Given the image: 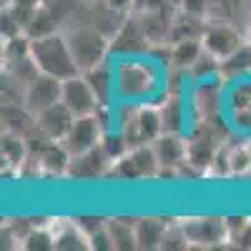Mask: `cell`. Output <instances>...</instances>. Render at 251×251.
I'll use <instances>...</instances> for the list:
<instances>
[{
  "instance_id": "cell-1",
  "label": "cell",
  "mask_w": 251,
  "mask_h": 251,
  "mask_svg": "<svg viewBox=\"0 0 251 251\" xmlns=\"http://www.w3.org/2000/svg\"><path fill=\"white\" fill-rule=\"evenodd\" d=\"M30 58L40 73L53 75L58 80H66L80 73L78 63L73 58V50L68 46V38L58 33L43 35V38H30Z\"/></svg>"
},
{
  "instance_id": "cell-2",
  "label": "cell",
  "mask_w": 251,
  "mask_h": 251,
  "mask_svg": "<svg viewBox=\"0 0 251 251\" xmlns=\"http://www.w3.org/2000/svg\"><path fill=\"white\" fill-rule=\"evenodd\" d=\"M158 158L153 146H136V149H128L121 158L113 161L111 166V176L118 178H128V181H138V178H151L158 174Z\"/></svg>"
},
{
  "instance_id": "cell-3",
  "label": "cell",
  "mask_w": 251,
  "mask_h": 251,
  "mask_svg": "<svg viewBox=\"0 0 251 251\" xmlns=\"http://www.w3.org/2000/svg\"><path fill=\"white\" fill-rule=\"evenodd\" d=\"M68 46L73 50V58L78 63L80 71H88L93 66L103 60L108 50V43H106V35L100 30H93V28H78L68 35Z\"/></svg>"
},
{
  "instance_id": "cell-4",
  "label": "cell",
  "mask_w": 251,
  "mask_h": 251,
  "mask_svg": "<svg viewBox=\"0 0 251 251\" xmlns=\"http://www.w3.org/2000/svg\"><path fill=\"white\" fill-rule=\"evenodd\" d=\"M100 138H103V126L93 113V116H75L71 131L60 143L66 146V151L71 156H78V153H86L96 149V146H100Z\"/></svg>"
},
{
  "instance_id": "cell-5",
  "label": "cell",
  "mask_w": 251,
  "mask_h": 251,
  "mask_svg": "<svg viewBox=\"0 0 251 251\" xmlns=\"http://www.w3.org/2000/svg\"><path fill=\"white\" fill-rule=\"evenodd\" d=\"M60 100L73 111V116H93L100 108V100L93 93V88H91V83L86 80V75H73V78L63 80Z\"/></svg>"
},
{
  "instance_id": "cell-6",
  "label": "cell",
  "mask_w": 251,
  "mask_h": 251,
  "mask_svg": "<svg viewBox=\"0 0 251 251\" xmlns=\"http://www.w3.org/2000/svg\"><path fill=\"white\" fill-rule=\"evenodd\" d=\"M60 91H63V80L53 78V75H46V73H38L28 86H25V93H23V106L38 116L40 111L50 108L53 103L60 100Z\"/></svg>"
},
{
  "instance_id": "cell-7",
  "label": "cell",
  "mask_w": 251,
  "mask_h": 251,
  "mask_svg": "<svg viewBox=\"0 0 251 251\" xmlns=\"http://www.w3.org/2000/svg\"><path fill=\"white\" fill-rule=\"evenodd\" d=\"M161 133H163V123H161V111L156 108H138L128 123V128L123 126V138L128 141V149L153 143Z\"/></svg>"
},
{
  "instance_id": "cell-8",
  "label": "cell",
  "mask_w": 251,
  "mask_h": 251,
  "mask_svg": "<svg viewBox=\"0 0 251 251\" xmlns=\"http://www.w3.org/2000/svg\"><path fill=\"white\" fill-rule=\"evenodd\" d=\"M73 121H75L73 111L63 100L53 103L50 108L40 111L35 116L38 131L43 133V136H48V138H53V141H63V138H66V133L71 131V126H73Z\"/></svg>"
},
{
  "instance_id": "cell-9",
  "label": "cell",
  "mask_w": 251,
  "mask_h": 251,
  "mask_svg": "<svg viewBox=\"0 0 251 251\" xmlns=\"http://www.w3.org/2000/svg\"><path fill=\"white\" fill-rule=\"evenodd\" d=\"M108 153L96 146V149L86 151V153H78V156H71V163H68V176L71 178H98L103 174H108Z\"/></svg>"
},
{
  "instance_id": "cell-10",
  "label": "cell",
  "mask_w": 251,
  "mask_h": 251,
  "mask_svg": "<svg viewBox=\"0 0 251 251\" xmlns=\"http://www.w3.org/2000/svg\"><path fill=\"white\" fill-rule=\"evenodd\" d=\"M201 40H203V48L211 55H216L219 60L226 58V55H231L241 46V35L231 25H221V23H214V25L203 28Z\"/></svg>"
},
{
  "instance_id": "cell-11",
  "label": "cell",
  "mask_w": 251,
  "mask_h": 251,
  "mask_svg": "<svg viewBox=\"0 0 251 251\" xmlns=\"http://www.w3.org/2000/svg\"><path fill=\"white\" fill-rule=\"evenodd\" d=\"M153 151L158 163L166 169H178L188 161V143L178 138V133H161L153 141Z\"/></svg>"
},
{
  "instance_id": "cell-12",
  "label": "cell",
  "mask_w": 251,
  "mask_h": 251,
  "mask_svg": "<svg viewBox=\"0 0 251 251\" xmlns=\"http://www.w3.org/2000/svg\"><path fill=\"white\" fill-rule=\"evenodd\" d=\"M183 231L191 244L211 246L226 239V224L219 219H191L188 224H183Z\"/></svg>"
},
{
  "instance_id": "cell-13",
  "label": "cell",
  "mask_w": 251,
  "mask_h": 251,
  "mask_svg": "<svg viewBox=\"0 0 251 251\" xmlns=\"http://www.w3.org/2000/svg\"><path fill=\"white\" fill-rule=\"evenodd\" d=\"M216 138L211 133H196L191 141H188V161L186 163H194L196 169H203L206 166H211L216 161Z\"/></svg>"
},
{
  "instance_id": "cell-14",
  "label": "cell",
  "mask_w": 251,
  "mask_h": 251,
  "mask_svg": "<svg viewBox=\"0 0 251 251\" xmlns=\"http://www.w3.org/2000/svg\"><path fill=\"white\" fill-rule=\"evenodd\" d=\"M53 239H55V249H91L88 234L83 231V226L78 221L55 224Z\"/></svg>"
},
{
  "instance_id": "cell-15",
  "label": "cell",
  "mask_w": 251,
  "mask_h": 251,
  "mask_svg": "<svg viewBox=\"0 0 251 251\" xmlns=\"http://www.w3.org/2000/svg\"><path fill=\"white\" fill-rule=\"evenodd\" d=\"M136 228V241H138V249H158L163 236H166V224L158 221V219H138L133 224Z\"/></svg>"
},
{
  "instance_id": "cell-16",
  "label": "cell",
  "mask_w": 251,
  "mask_h": 251,
  "mask_svg": "<svg viewBox=\"0 0 251 251\" xmlns=\"http://www.w3.org/2000/svg\"><path fill=\"white\" fill-rule=\"evenodd\" d=\"M251 71V43L249 46H239L231 55L221 58V75L224 78H241Z\"/></svg>"
},
{
  "instance_id": "cell-17",
  "label": "cell",
  "mask_w": 251,
  "mask_h": 251,
  "mask_svg": "<svg viewBox=\"0 0 251 251\" xmlns=\"http://www.w3.org/2000/svg\"><path fill=\"white\" fill-rule=\"evenodd\" d=\"M55 23L58 20L50 15V10L48 8H35L33 13H30V18L25 20V35L28 38H43V35H50V33H55Z\"/></svg>"
},
{
  "instance_id": "cell-18",
  "label": "cell",
  "mask_w": 251,
  "mask_h": 251,
  "mask_svg": "<svg viewBox=\"0 0 251 251\" xmlns=\"http://www.w3.org/2000/svg\"><path fill=\"white\" fill-rule=\"evenodd\" d=\"M201 53H203V43H199V38H186V40H178L174 46L171 58L178 68H191L201 58Z\"/></svg>"
},
{
  "instance_id": "cell-19",
  "label": "cell",
  "mask_w": 251,
  "mask_h": 251,
  "mask_svg": "<svg viewBox=\"0 0 251 251\" xmlns=\"http://www.w3.org/2000/svg\"><path fill=\"white\" fill-rule=\"evenodd\" d=\"M108 234H111V241H113V249H136L138 241H136V228L128 226L126 228V224L121 219H113L106 224Z\"/></svg>"
},
{
  "instance_id": "cell-20",
  "label": "cell",
  "mask_w": 251,
  "mask_h": 251,
  "mask_svg": "<svg viewBox=\"0 0 251 251\" xmlns=\"http://www.w3.org/2000/svg\"><path fill=\"white\" fill-rule=\"evenodd\" d=\"M181 121H183V106L178 98L166 100V106L161 108V123H163V133H178L181 131Z\"/></svg>"
},
{
  "instance_id": "cell-21",
  "label": "cell",
  "mask_w": 251,
  "mask_h": 251,
  "mask_svg": "<svg viewBox=\"0 0 251 251\" xmlns=\"http://www.w3.org/2000/svg\"><path fill=\"white\" fill-rule=\"evenodd\" d=\"M86 80L91 83V88H93V93L98 96V100H100V106L108 100V71L100 66H93V68H88L86 71Z\"/></svg>"
},
{
  "instance_id": "cell-22",
  "label": "cell",
  "mask_w": 251,
  "mask_h": 251,
  "mask_svg": "<svg viewBox=\"0 0 251 251\" xmlns=\"http://www.w3.org/2000/svg\"><path fill=\"white\" fill-rule=\"evenodd\" d=\"M25 156H28L25 143L20 141L15 133H8V136H3V158H5L8 163L18 166L20 161H25Z\"/></svg>"
},
{
  "instance_id": "cell-23",
  "label": "cell",
  "mask_w": 251,
  "mask_h": 251,
  "mask_svg": "<svg viewBox=\"0 0 251 251\" xmlns=\"http://www.w3.org/2000/svg\"><path fill=\"white\" fill-rule=\"evenodd\" d=\"M23 246L30 251H46V249H55V239L53 231H46V228H33L23 236Z\"/></svg>"
},
{
  "instance_id": "cell-24",
  "label": "cell",
  "mask_w": 251,
  "mask_h": 251,
  "mask_svg": "<svg viewBox=\"0 0 251 251\" xmlns=\"http://www.w3.org/2000/svg\"><path fill=\"white\" fill-rule=\"evenodd\" d=\"M100 149L108 153L111 161H116V158H121L126 151H128V141L123 138V133H121V136H116V133H103Z\"/></svg>"
},
{
  "instance_id": "cell-25",
  "label": "cell",
  "mask_w": 251,
  "mask_h": 251,
  "mask_svg": "<svg viewBox=\"0 0 251 251\" xmlns=\"http://www.w3.org/2000/svg\"><path fill=\"white\" fill-rule=\"evenodd\" d=\"M228 163H231L234 174L249 171L251 169V146H239V149H234L228 153Z\"/></svg>"
},
{
  "instance_id": "cell-26",
  "label": "cell",
  "mask_w": 251,
  "mask_h": 251,
  "mask_svg": "<svg viewBox=\"0 0 251 251\" xmlns=\"http://www.w3.org/2000/svg\"><path fill=\"white\" fill-rule=\"evenodd\" d=\"M161 249H188V236L181 228H171V231H166L163 241H161Z\"/></svg>"
},
{
  "instance_id": "cell-27",
  "label": "cell",
  "mask_w": 251,
  "mask_h": 251,
  "mask_svg": "<svg viewBox=\"0 0 251 251\" xmlns=\"http://www.w3.org/2000/svg\"><path fill=\"white\" fill-rule=\"evenodd\" d=\"M183 10L186 15H203L206 13V0H183Z\"/></svg>"
},
{
  "instance_id": "cell-28",
  "label": "cell",
  "mask_w": 251,
  "mask_h": 251,
  "mask_svg": "<svg viewBox=\"0 0 251 251\" xmlns=\"http://www.w3.org/2000/svg\"><path fill=\"white\" fill-rule=\"evenodd\" d=\"M103 5H106L108 10H113V13H121L126 8H131V0H103Z\"/></svg>"
},
{
  "instance_id": "cell-29",
  "label": "cell",
  "mask_w": 251,
  "mask_h": 251,
  "mask_svg": "<svg viewBox=\"0 0 251 251\" xmlns=\"http://www.w3.org/2000/svg\"><path fill=\"white\" fill-rule=\"evenodd\" d=\"M241 239H244V246H251V226H244Z\"/></svg>"
},
{
  "instance_id": "cell-30",
  "label": "cell",
  "mask_w": 251,
  "mask_h": 251,
  "mask_svg": "<svg viewBox=\"0 0 251 251\" xmlns=\"http://www.w3.org/2000/svg\"><path fill=\"white\" fill-rule=\"evenodd\" d=\"M246 35H249V40H251V25H249V30H246Z\"/></svg>"
},
{
  "instance_id": "cell-31",
  "label": "cell",
  "mask_w": 251,
  "mask_h": 251,
  "mask_svg": "<svg viewBox=\"0 0 251 251\" xmlns=\"http://www.w3.org/2000/svg\"><path fill=\"white\" fill-rule=\"evenodd\" d=\"M83 3H93V0H83Z\"/></svg>"
}]
</instances>
